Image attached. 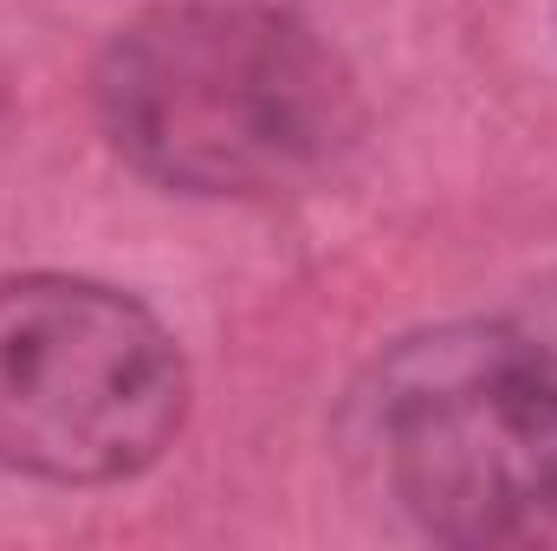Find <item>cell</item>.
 Listing matches in <instances>:
<instances>
[{
	"mask_svg": "<svg viewBox=\"0 0 557 551\" xmlns=\"http://www.w3.org/2000/svg\"><path fill=\"white\" fill-rule=\"evenodd\" d=\"M98 111L117 156L182 195H285L357 137L344 59L260 0L137 13L98 59Z\"/></svg>",
	"mask_w": 557,
	"mask_h": 551,
	"instance_id": "6da1fadb",
	"label": "cell"
},
{
	"mask_svg": "<svg viewBox=\"0 0 557 551\" xmlns=\"http://www.w3.org/2000/svg\"><path fill=\"white\" fill-rule=\"evenodd\" d=\"M493 338H499V351H506L532 383H545L557 396V273H545L539 285H525L519 305L506 311V325H499Z\"/></svg>",
	"mask_w": 557,
	"mask_h": 551,
	"instance_id": "277c9868",
	"label": "cell"
},
{
	"mask_svg": "<svg viewBox=\"0 0 557 551\" xmlns=\"http://www.w3.org/2000/svg\"><path fill=\"white\" fill-rule=\"evenodd\" d=\"M389 474L447 546L557 551V396L499 338L434 344L389 396Z\"/></svg>",
	"mask_w": 557,
	"mask_h": 551,
	"instance_id": "3957f363",
	"label": "cell"
},
{
	"mask_svg": "<svg viewBox=\"0 0 557 551\" xmlns=\"http://www.w3.org/2000/svg\"><path fill=\"white\" fill-rule=\"evenodd\" d=\"M188 415V370L137 298L91 279H0V467L98 487L143 474Z\"/></svg>",
	"mask_w": 557,
	"mask_h": 551,
	"instance_id": "7a4b0ae2",
	"label": "cell"
}]
</instances>
